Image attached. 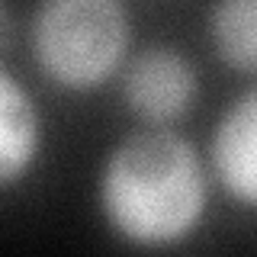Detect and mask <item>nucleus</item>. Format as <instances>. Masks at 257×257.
I'll list each match as a JSON object with an SVG mask.
<instances>
[{
    "mask_svg": "<svg viewBox=\"0 0 257 257\" xmlns=\"http://www.w3.org/2000/svg\"><path fill=\"white\" fill-rule=\"evenodd\" d=\"M206 167L177 132L151 125L125 135L100 171L103 219L139 247L177 244L206 212Z\"/></svg>",
    "mask_w": 257,
    "mask_h": 257,
    "instance_id": "obj_1",
    "label": "nucleus"
},
{
    "mask_svg": "<svg viewBox=\"0 0 257 257\" xmlns=\"http://www.w3.org/2000/svg\"><path fill=\"white\" fill-rule=\"evenodd\" d=\"M128 48L122 0H39L32 58L64 90H93L119 71Z\"/></svg>",
    "mask_w": 257,
    "mask_h": 257,
    "instance_id": "obj_2",
    "label": "nucleus"
},
{
    "mask_svg": "<svg viewBox=\"0 0 257 257\" xmlns=\"http://www.w3.org/2000/svg\"><path fill=\"white\" fill-rule=\"evenodd\" d=\"M196 68L177 48L158 45L135 55L125 68L122 96L145 125H171L196 103Z\"/></svg>",
    "mask_w": 257,
    "mask_h": 257,
    "instance_id": "obj_3",
    "label": "nucleus"
},
{
    "mask_svg": "<svg viewBox=\"0 0 257 257\" xmlns=\"http://www.w3.org/2000/svg\"><path fill=\"white\" fill-rule=\"evenodd\" d=\"M212 174L235 203L257 209V87L222 112L209 145Z\"/></svg>",
    "mask_w": 257,
    "mask_h": 257,
    "instance_id": "obj_4",
    "label": "nucleus"
},
{
    "mask_svg": "<svg viewBox=\"0 0 257 257\" xmlns=\"http://www.w3.org/2000/svg\"><path fill=\"white\" fill-rule=\"evenodd\" d=\"M42 128L32 96L16 84L10 71L0 74V183L7 190L29 174L39 155Z\"/></svg>",
    "mask_w": 257,
    "mask_h": 257,
    "instance_id": "obj_5",
    "label": "nucleus"
},
{
    "mask_svg": "<svg viewBox=\"0 0 257 257\" xmlns=\"http://www.w3.org/2000/svg\"><path fill=\"white\" fill-rule=\"evenodd\" d=\"M209 39L231 71L257 74V0H215Z\"/></svg>",
    "mask_w": 257,
    "mask_h": 257,
    "instance_id": "obj_6",
    "label": "nucleus"
}]
</instances>
